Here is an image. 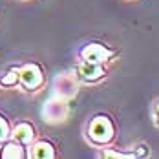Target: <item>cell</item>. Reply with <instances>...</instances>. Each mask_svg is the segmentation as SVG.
Returning a JSON list of instances; mask_svg holds the SVG:
<instances>
[{"mask_svg":"<svg viewBox=\"0 0 159 159\" xmlns=\"http://www.w3.org/2000/svg\"><path fill=\"white\" fill-rule=\"evenodd\" d=\"M117 137V125L108 113H95L84 125V139L93 148H108Z\"/></svg>","mask_w":159,"mask_h":159,"instance_id":"cell-1","label":"cell"},{"mask_svg":"<svg viewBox=\"0 0 159 159\" xmlns=\"http://www.w3.org/2000/svg\"><path fill=\"white\" fill-rule=\"evenodd\" d=\"M46 86L44 68L35 61L18 64V88L24 93H39Z\"/></svg>","mask_w":159,"mask_h":159,"instance_id":"cell-2","label":"cell"},{"mask_svg":"<svg viewBox=\"0 0 159 159\" xmlns=\"http://www.w3.org/2000/svg\"><path fill=\"white\" fill-rule=\"evenodd\" d=\"M119 51L117 49L110 48L108 44L104 42H86L82 44L77 51V59L79 61H84V62H99V64H106L110 66L115 59H117Z\"/></svg>","mask_w":159,"mask_h":159,"instance_id":"cell-3","label":"cell"},{"mask_svg":"<svg viewBox=\"0 0 159 159\" xmlns=\"http://www.w3.org/2000/svg\"><path fill=\"white\" fill-rule=\"evenodd\" d=\"M75 77L84 84H97L108 77V66L99 62H84L79 61L75 66Z\"/></svg>","mask_w":159,"mask_h":159,"instance_id":"cell-4","label":"cell"},{"mask_svg":"<svg viewBox=\"0 0 159 159\" xmlns=\"http://www.w3.org/2000/svg\"><path fill=\"white\" fill-rule=\"evenodd\" d=\"M37 137H39L37 128L30 121H18L15 125H11V139L16 141V143H20L22 146L28 148Z\"/></svg>","mask_w":159,"mask_h":159,"instance_id":"cell-5","label":"cell"},{"mask_svg":"<svg viewBox=\"0 0 159 159\" xmlns=\"http://www.w3.org/2000/svg\"><path fill=\"white\" fill-rule=\"evenodd\" d=\"M59 152L55 143H51L48 139H35L28 146V159H57Z\"/></svg>","mask_w":159,"mask_h":159,"instance_id":"cell-6","label":"cell"},{"mask_svg":"<svg viewBox=\"0 0 159 159\" xmlns=\"http://www.w3.org/2000/svg\"><path fill=\"white\" fill-rule=\"evenodd\" d=\"M0 159H28V148L13 139H7L0 144Z\"/></svg>","mask_w":159,"mask_h":159,"instance_id":"cell-7","label":"cell"},{"mask_svg":"<svg viewBox=\"0 0 159 159\" xmlns=\"http://www.w3.org/2000/svg\"><path fill=\"white\" fill-rule=\"evenodd\" d=\"M0 88H6V90L18 88V66H9L0 75Z\"/></svg>","mask_w":159,"mask_h":159,"instance_id":"cell-8","label":"cell"},{"mask_svg":"<svg viewBox=\"0 0 159 159\" xmlns=\"http://www.w3.org/2000/svg\"><path fill=\"white\" fill-rule=\"evenodd\" d=\"M97 157H119V159H134V152H123V150H113V148H101L97 152Z\"/></svg>","mask_w":159,"mask_h":159,"instance_id":"cell-9","label":"cell"},{"mask_svg":"<svg viewBox=\"0 0 159 159\" xmlns=\"http://www.w3.org/2000/svg\"><path fill=\"white\" fill-rule=\"evenodd\" d=\"M7 139H11V123L4 113H0V144Z\"/></svg>","mask_w":159,"mask_h":159,"instance_id":"cell-10","label":"cell"},{"mask_svg":"<svg viewBox=\"0 0 159 159\" xmlns=\"http://www.w3.org/2000/svg\"><path fill=\"white\" fill-rule=\"evenodd\" d=\"M152 123H154L156 128H159V99L154 102V106H152Z\"/></svg>","mask_w":159,"mask_h":159,"instance_id":"cell-11","label":"cell"},{"mask_svg":"<svg viewBox=\"0 0 159 159\" xmlns=\"http://www.w3.org/2000/svg\"><path fill=\"white\" fill-rule=\"evenodd\" d=\"M134 154H135V157H139V156H150V146L139 144L137 148H134Z\"/></svg>","mask_w":159,"mask_h":159,"instance_id":"cell-12","label":"cell"}]
</instances>
